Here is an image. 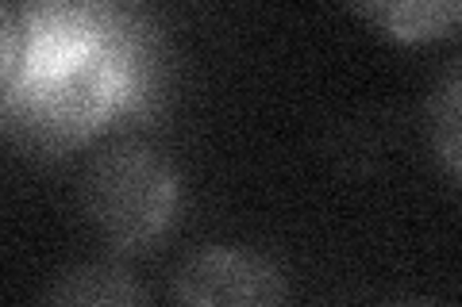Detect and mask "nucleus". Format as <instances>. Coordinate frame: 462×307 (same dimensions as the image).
Returning <instances> with one entry per match:
<instances>
[{
	"label": "nucleus",
	"instance_id": "obj_1",
	"mask_svg": "<svg viewBox=\"0 0 462 307\" xmlns=\"http://www.w3.org/2000/svg\"><path fill=\"white\" fill-rule=\"evenodd\" d=\"M162 85V39L135 12L112 0H27L0 139L27 158H66L147 115Z\"/></svg>",
	"mask_w": 462,
	"mask_h": 307
},
{
	"label": "nucleus",
	"instance_id": "obj_2",
	"mask_svg": "<svg viewBox=\"0 0 462 307\" xmlns=\"http://www.w3.org/2000/svg\"><path fill=\"white\" fill-rule=\"evenodd\" d=\"M78 203L116 257L158 246L181 208V173L147 142H112L81 173Z\"/></svg>",
	"mask_w": 462,
	"mask_h": 307
},
{
	"label": "nucleus",
	"instance_id": "obj_3",
	"mask_svg": "<svg viewBox=\"0 0 462 307\" xmlns=\"http://www.w3.org/2000/svg\"><path fill=\"white\" fill-rule=\"evenodd\" d=\"M170 296L189 307H273L293 296V288L285 269L263 250L212 242L173 266Z\"/></svg>",
	"mask_w": 462,
	"mask_h": 307
},
{
	"label": "nucleus",
	"instance_id": "obj_4",
	"mask_svg": "<svg viewBox=\"0 0 462 307\" xmlns=\"http://www.w3.org/2000/svg\"><path fill=\"white\" fill-rule=\"evenodd\" d=\"M39 300L54 307H143L151 300V292L120 261L97 257L74 261L62 273H54L51 284L39 292Z\"/></svg>",
	"mask_w": 462,
	"mask_h": 307
},
{
	"label": "nucleus",
	"instance_id": "obj_5",
	"mask_svg": "<svg viewBox=\"0 0 462 307\" xmlns=\"http://www.w3.org/2000/svg\"><path fill=\"white\" fill-rule=\"evenodd\" d=\"M351 5L374 32L404 47L451 39L462 23V0H351Z\"/></svg>",
	"mask_w": 462,
	"mask_h": 307
},
{
	"label": "nucleus",
	"instance_id": "obj_6",
	"mask_svg": "<svg viewBox=\"0 0 462 307\" xmlns=\"http://www.w3.org/2000/svg\"><path fill=\"white\" fill-rule=\"evenodd\" d=\"M428 123H431V146H436V158L447 173V181L458 185L462 177V69L458 62L447 66L439 89L431 93Z\"/></svg>",
	"mask_w": 462,
	"mask_h": 307
},
{
	"label": "nucleus",
	"instance_id": "obj_7",
	"mask_svg": "<svg viewBox=\"0 0 462 307\" xmlns=\"http://www.w3.org/2000/svg\"><path fill=\"white\" fill-rule=\"evenodd\" d=\"M16 62H20V12H12L0 0V93L16 73Z\"/></svg>",
	"mask_w": 462,
	"mask_h": 307
}]
</instances>
